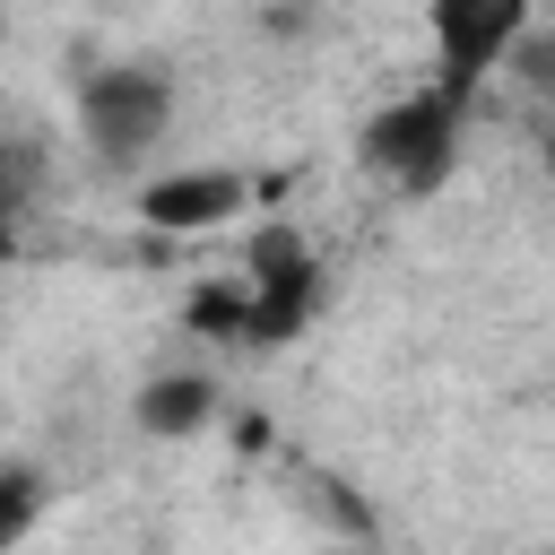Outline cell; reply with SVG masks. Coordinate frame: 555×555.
<instances>
[{"label": "cell", "instance_id": "1", "mask_svg": "<svg viewBox=\"0 0 555 555\" xmlns=\"http://www.w3.org/2000/svg\"><path fill=\"white\" fill-rule=\"evenodd\" d=\"M460 130H468V95L451 87H408L399 104H382L356 139V156L390 182V191H442V173L460 165Z\"/></svg>", "mask_w": 555, "mask_h": 555}, {"label": "cell", "instance_id": "2", "mask_svg": "<svg viewBox=\"0 0 555 555\" xmlns=\"http://www.w3.org/2000/svg\"><path fill=\"white\" fill-rule=\"evenodd\" d=\"M173 121V78L156 61H113V69H87L78 78V139L95 165L130 173Z\"/></svg>", "mask_w": 555, "mask_h": 555}, {"label": "cell", "instance_id": "3", "mask_svg": "<svg viewBox=\"0 0 555 555\" xmlns=\"http://www.w3.org/2000/svg\"><path fill=\"white\" fill-rule=\"evenodd\" d=\"M529 9L520 0H434L425 9V35H434V87L468 95L486 87V69H512V52L529 43Z\"/></svg>", "mask_w": 555, "mask_h": 555}, {"label": "cell", "instance_id": "4", "mask_svg": "<svg viewBox=\"0 0 555 555\" xmlns=\"http://www.w3.org/2000/svg\"><path fill=\"white\" fill-rule=\"evenodd\" d=\"M243 269H251V278H243V286H251V347H286V338L304 330V312H312V286H321L304 234H295V225H260Z\"/></svg>", "mask_w": 555, "mask_h": 555}, {"label": "cell", "instance_id": "5", "mask_svg": "<svg viewBox=\"0 0 555 555\" xmlns=\"http://www.w3.org/2000/svg\"><path fill=\"white\" fill-rule=\"evenodd\" d=\"M243 199H251V182L225 173V165H208V173H156V182H139V225H156V234H208Z\"/></svg>", "mask_w": 555, "mask_h": 555}, {"label": "cell", "instance_id": "6", "mask_svg": "<svg viewBox=\"0 0 555 555\" xmlns=\"http://www.w3.org/2000/svg\"><path fill=\"white\" fill-rule=\"evenodd\" d=\"M130 416H139V434H165V442H173V434H199V425L217 416V382H208V373H156Z\"/></svg>", "mask_w": 555, "mask_h": 555}, {"label": "cell", "instance_id": "7", "mask_svg": "<svg viewBox=\"0 0 555 555\" xmlns=\"http://www.w3.org/2000/svg\"><path fill=\"white\" fill-rule=\"evenodd\" d=\"M182 330L251 347V286H191V295H182Z\"/></svg>", "mask_w": 555, "mask_h": 555}, {"label": "cell", "instance_id": "8", "mask_svg": "<svg viewBox=\"0 0 555 555\" xmlns=\"http://www.w3.org/2000/svg\"><path fill=\"white\" fill-rule=\"evenodd\" d=\"M35 512H43V468L35 460H9V477H0V546H17L35 529Z\"/></svg>", "mask_w": 555, "mask_h": 555}, {"label": "cell", "instance_id": "9", "mask_svg": "<svg viewBox=\"0 0 555 555\" xmlns=\"http://www.w3.org/2000/svg\"><path fill=\"white\" fill-rule=\"evenodd\" d=\"M35 173H43V156H35V139L17 130V139H9V182H0V208H9V217L35 208Z\"/></svg>", "mask_w": 555, "mask_h": 555}, {"label": "cell", "instance_id": "10", "mask_svg": "<svg viewBox=\"0 0 555 555\" xmlns=\"http://www.w3.org/2000/svg\"><path fill=\"white\" fill-rule=\"evenodd\" d=\"M546 173H555V121H546Z\"/></svg>", "mask_w": 555, "mask_h": 555}]
</instances>
